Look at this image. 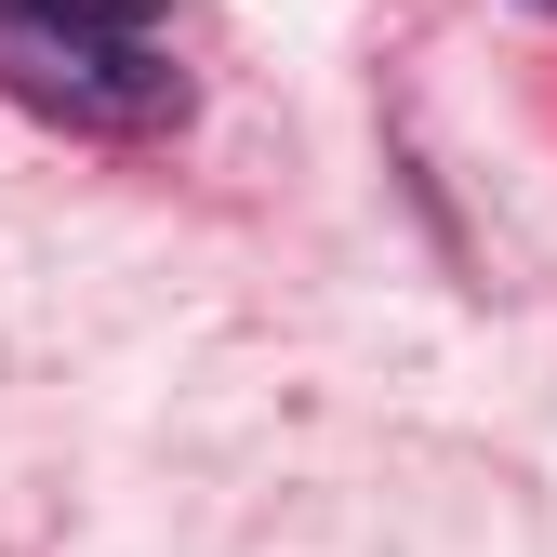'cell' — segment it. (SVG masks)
<instances>
[{
  "mask_svg": "<svg viewBox=\"0 0 557 557\" xmlns=\"http://www.w3.org/2000/svg\"><path fill=\"white\" fill-rule=\"evenodd\" d=\"M0 81L66 107V120H94V133H147L186 107V81L160 66V40H107V27H53L27 14V0H0Z\"/></svg>",
  "mask_w": 557,
  "mask_h": 557,
  "instance_id": "6da1fadb",
  "label": "cell"
},
{
  "mask_svg": "<svg viewBox=\"0 0 557 557\" xmlns=\"http://www.w3.org/2000/svg\"><path fill=\"white\" fill-rule=\"evenodd\" d=\"M27 14H53V27H107V40H147L173 0H27Z\"/></svg>",
  "mask_w": 557,
  "mask_h": 557,
  "instance_id": "7a4b0ae2",
  "label": "cell"
},
{
  "mask_svg": "<svg viewBox=\"0 0 557 557\" xmlns=\"http://www.w3.org/2000/svg\"><path fill=\"white\" fill-rule=\"evenodd\" d=\"M531 14H557V0H531Z\"/></svg>",
  "mask_w": 557,
  "mask_h": 557,
  "instance_id": "3957f363",
  "label": "cell"
}]
</instances>
